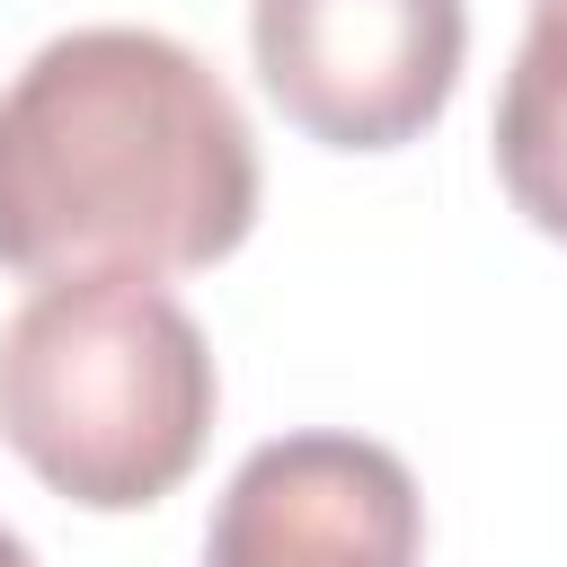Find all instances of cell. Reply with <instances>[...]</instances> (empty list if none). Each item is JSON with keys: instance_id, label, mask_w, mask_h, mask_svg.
I'll return each instance as SVG.
<instances>
[{"instance_id": "7a4b0ae2", "label": "cell", "mask_w": 567, "mask_h": 567, "mask_svg": "<svg viewBox=\"0 0 567 567\" xmlns=\"http://www.w3.org/2000/svg\"><path fill=\"white\" fill-rule=\"evenodd\" d=\"M221 372L195 310L142 275L35 284L0 328V443L80 514H142L213 443Z\"/></svg>"}, {"instance_id": "5b68a950", "label": "cell", "mask_w": 567, "mask_h": 567, "mask_svg": "<svg viewBox=\"0 0 567 567\" xmlns=\"http://www.w3.org/2000/svg\"><path fill=\"white\" fill-rule=\"evenodd\" d=\"M496 186L540 239H567V0H532V35L496 89Z\"/></svg>"}, {"instance_id": "3957f363", "label": "cell", "mask_w": 567, "mask_h": 567, "mask_svg": "<svg viewBox=\"0 0 567 567\" xmlns=\"http://www.w3.org/2000/svg\"><path fill=\"white\" fill-rule=\"evenodd\" d=\"M470 0H248V62L275 115L328 151H399L443 124Z\"/></svg>"}, {"instance_id": "277c9868", "label": "cell", "mask_w": 567, "mask_h": 567, "mask_svg": "<svg viewBox=\"0 0 567 567\" xmlns=\"http://www.w3.org/2000/svg\"><path fill=\"white\" fill-rule=\"evenodd\" d=\"M416 470L390 443L328 425L257 443L204 532V567H416Z\"/></svg>"}, {"instance_id": "8992f818", "label": "cell", "mask_w": 567, "mask_h": 567, "mask_svg": "<svg viewBox=\"0 0 567 567\" xmlns=\"http://www.w3.org/2000/svg\"><path fill=\"white\" fill-rule=\"evenodd\" d=\"M0 567H35V558H27V540H18L9 523H0Z\"/></svg>"}, {"instance_id": "6da1fadb", "label": "cell", "mask_w": 567, "mask_h": 567, "mask_svg": "<svg viewBox=\"0 0 567 567\" xmlns=\"http://www.w3.org/2000/svg\"><path fill=\"white\" fill-rule=\"evenodd\" d=\"M257 186L239 97L159 27H71L0 89V266L27 284L221 266Z\"/></svg>"}]
</instances>
